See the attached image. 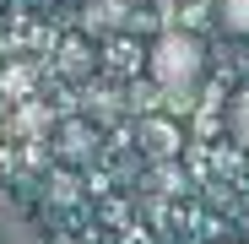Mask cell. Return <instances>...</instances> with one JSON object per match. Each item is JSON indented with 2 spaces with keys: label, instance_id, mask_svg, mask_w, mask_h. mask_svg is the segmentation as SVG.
Here are the masks:
<instances>
[{
  "label": "cell",
  "instance_id": "5b68a950",
  "mask_svg": "<svg viewBox=\"0 0 249 244\" xmlns=\"http://www.w3.org/2000/svg\"><path fill=\"white\" fill-rule=\"evenodd\" d=\"M228 136L249 147V87H238L233 103H228Z\"/></svg>",
  "mask_w": 249,
  "mask_h": 244
},
{
  "label": "cell",
  "instance_id": "277c9868",
  "mask_svg": "<svg viewBox=\"0 0 249 244\" xmlns=\"http://www.w3.org/2000/svg\"><path fill=\"white\" fill-rule=\"evenodd\" d=\"M212 17H217V27L228 38H249V0H217Z\"/></svg>",
  "mask_w": 249,
  "mask_h": 244
},
{
  "label": "cell",
  "instance_id": "3957f363",
  "mask_svg": "<svg viewBox=\"0 0 249 244\" xmlns=\"http://www.w3.org/2000/svg\"><path fill=\"white\" fill-rule=\"evenodd\" d=\"M124 17H130V6H124V0H87V6H81V27H87L92 38L119 33V27H124Z\"/></svg>",
  "mask_w": 249,
  "mask_h": 244
},
{
  "label": "cell",
  "instance_id": "7a4b0ae2",
  "mask_svg": "<svg viewBox=\"0 0 249 244\" xmlns=\"http://www.w3.org/2000/svg\"><path fill=\"white\" fill-rule=\"evenodd\" d=\"M0 244H44V233H38V223L17 206V195L0 185Z\"/></svg>",
  "mask_w": 249,
  "mask_h": 244
},
{
  "label": "cell",
  "instance_id": "6da1fadb",
  "mask_svg": "<svg viewBox=\"0 0 249 244\" xmlns=\"http://www.w3.org/2000/svg\"><path fill=\"white\" fill-rule=\"evenodd\" d=\"M146 71H152V81L162 93L184 98V93L200 87V76H206V44L195 33H162L152 44V55H146Z\"/></svg>",
  "mask_w": 249,
  "mask_h": 244
}]
</instances>
